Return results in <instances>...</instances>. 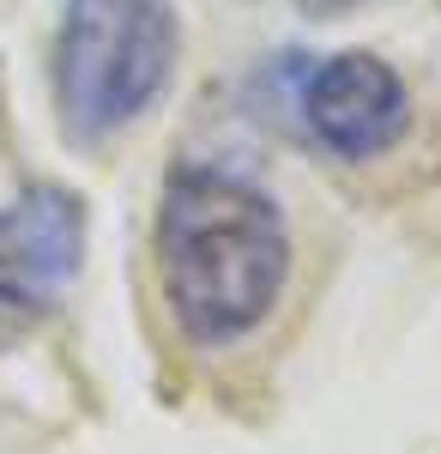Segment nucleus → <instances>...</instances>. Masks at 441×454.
<instances>
[{"label": "nucleus", "mask_w": 441, "mask_h": 454, "mask_svg": "<svg viewBox=\"0 0 441 454\" xmlns=\"http://www.w3.org/2000/svg\"><path fill=\"white\" fill-rule=\"evenodd\" d=\"M151 267L175 333L200 351L260 333L290 285V224L254 176L182 158L158 188Z\"/></svg>", "instance_id": "nucleus-1"}, {"label": "nucleus", "mask_w": 441, "mask_h": 454, "mask_svg": "<svg viewBox=\"0 0 441 454\" xmlns=\"http://www.w3.org/2000/svg\"><path fill=\"white\" fill-rule=\"evenodd\" d=\"M182 67L175 0H61L49 85L73 145H109L164 104Z\"/></svg>", "instance_id": "nucleus-2"}, {"label": "nucleus", "mask_w": 441, "mask_h": 454, "mask_svg": "<svg viewBox=\"0 0 441 454\" xmlns=\"http://www.w3.org/2000/svg\"><path fill=\"white\" fill-rule=\"evenodd\" d=\"M297 115L308 140L339 164H375L411 134V85L375 49H339L303 61Z\"/></svg>", "instance_id": "nucleus-3"}, {"label": "nucleus", "mask_w": 441, "mask_h": 454, "mask_svg": "<svg viewBox=\"0 0 441 454\" xmlns=\"http://www.w3.org/2000/svg\"><path fill=\"white\" fill-rule=\"evenodd\" d=\"M85 261V207L55 182H31L0 207V346L43 327Z\"/></svg>", "instance_id": "nucleus-4"}, {"label": "nucleus", "mask_w": 441, "mask_h": 454, "mask_svg": "<svg viewBox=\"0 0 441 454\" xmlns=\"http://www.w3.org/2000/svg\"><path fill=\"white\" fill-rule=\"evenodd\" d=\"M308 19H339V12H357V6H369V0H297Z\"/></svg>", "instance_id": "nucleus-5"}]
</instances>
